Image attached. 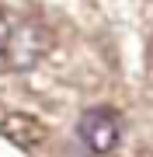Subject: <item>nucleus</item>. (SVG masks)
<instances>
[{
	"label": "nucleus",
	"mask_w": 153,
	"mask_h": 157,
	"mask_svg": "<svg viewBox=\"0 0 153 157\" xmlns=\"http://www.w3.org/2000/svg\"><path fill=\"white\" fill-rule=\"evenodd\" d=\"M52 45H56V35L46 21H38V17H24V21H17L11 28V39L4 45V67L14 70V73H28L35 70L42 59L52 52Z\"/></svg>",
	"instance_id": "obj_1"
},
{
	"label": "nucleus",
	"mask_w": 153,
	"mask_h": 157,
	"mask_svg": "<svg viewBox=\"0 0 153 157\" xmlns=\"http://www.w3.org/2000/svg\"><path fill=\"white\" fill-rule=\"evenodd\" d=\"M11 28H14V25L7 21V14H4V11H0V52H4V45H7V39H11Z\"/></svg>",
	"instance_id": "obj_4"
},
{
	"label": "nucleus",
	"mask_w": 153,
	"mask_h": 157,
	"mask_svg": "<svg viewBox=\"0 0 153 157\" xmlns=\"http://www.w3.org/2000/svg\"><path fill=\"white\" fill-rule=\"evenodd\" d=\"M77 136L91 154H111L122 140V119L111 108H87L77 122Z\"/></svg>",
	"instance_id": "obj_2"
},
{
	"label": "nucleus",
	"mask_w": 153,
	"mask_h": 157,
	"mask_svg": "<svg viewBox=\"0 0 153 157\" xmlns=\"http://www.w3.org/2000/svg\"><path fill=\"white\" fill-rule=\"evenodd\" d=\"M0 136H4V140H11L17 150H35V147L46 143L49 129H46V122H38L35 115L11 112V115L0 119Z\"/></svg>",
	"instance_id": "obj_3"
}]
</instances>
